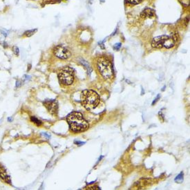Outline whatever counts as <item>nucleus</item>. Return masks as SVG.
Listing matches in <instances>:
<instances>
[{"mask_svg":"<svg viewBox=\"0 0 190 190\" xmlns=\"http://www.w3.org/2000/svg\"><path fill=\"white\" fill-rule=\"evenodd\" d=\"M67 121L72 131L81 132L89 127V124L79 112H73L67 117Z\"/></svg>","mask_w":190,"mask_h":190,"instance_id":"1","label":"nucleus"},{"mask_svg":"<svg viewBox=\"0 0 190 190\" xmlns=\"http://www.w3.org/2000/svg\"><path fill=\"white\" fill-rule=\"evenodd\" d=\"M81 102L82 105L88 110H92L96 108L100 103V97L96 91L85 90L81 95Z\"/></svg>","mask_w":190,"mask_h":190,"instance_id":"2","label":"nucleus"},{"mask_svg":"<svg viewBox=\"0 0 190 190\" xmlns=\"http://www.w3.org/2000/svg\"><path fill=\"white\" fill-rule=\"evenodd\" d=\"M98 67L102 75L106 79L111 78L113 71L111 62L106 57H102L98 59Z\"/></svg>","mask_w":190,"mask_h":190,"instance_id":"3","label":"nucleus"},{"mask_svg":"<svg viewBox=\"0 0 190 190\" xmlns=\"http://www.w3.org/2000/svg\"><path fill=\"white\" fill-rule=\"evenodd\" d=\"M59 80L65 85H70L74 80V73L73 70L70 67H66L62 69L58 73Z\"/></svg>","mask_w":190,"mask_h":190,"instance_id":"4","label":"nucleus"},{"mask_svg":"<svg viewBox=\"0 0 190 190\" xmlns=\"http://www.w3.org/2000/svg\"><path fill=\"white\" fill-rule=\"evenodd\" d=\"M54 54L56 57L60 58V59H67L71 56V52L68 49L65 48L63 46H57L54 49Z\"/></svg>","mask_w":190,"mask_h":190,"instance_id":"5","label":"nucleus"},{"mask_svg":"<svg viewBox=\"0 0 190 190\" xmlns=\"http://www.w3.org/2000/svg\"><path fill=\"white\" fill-rule=\"evenodd\" d=\"M44 105L49 111L50 113L52 115H55L57 113L58 109V105L55 100H47L44 103Z\"/></svg>","mask_w":190,"mask_h":190,"instance_id":"6","label":"nucleus"},{"mask_svg":"<svg viewBox=\"0 0 190 190\" xmlns=\"http://www.w3.org/2000/svg\"><path fill=\"white\" fill-rule=\"evenodd\" d=\"M167 36H162L156 37L153 39L152 42V45L154 48H163L164 47L165 40L167 39Z\"/></svg>","mask_w":190,"mask_h":190,"instance_id":"7","label":"nucleus"},{"mask_svg":"<svg viewBox=\"0 0 190 190\" xmlns=\"http://www.w3.org/2000/svg\"><path fill=\"white\" fill-rule=\"evenodd\" d=\"M0 178L6 183L11 184V180H10L9 175L7 173L6 169L3 167L2 165H0Z\"/></svg>","mask_w":190,"mask_h":190,"instance_id":"8","label":"nucleus"},{"mask_svg":"<svg viewBox=\"0 0 190 190\" xmlns=\"http://www.w3.org/2000/svg\"><path fill=\"white\" fill-rule=\"evenodd\" d=\"M142 17H152L154 15V10L151 8H145L140 14Z\"/></svg>","mask_w":190,"mask_h":190,"instance_id":"9","label":"nucleus"},{"mask_svg":"<svg viewBox=\"0 0 190 190\" xmlns=\"http://www.w3.org/2000/svg\"><path fill=\"white\" fill-rule=\"evenodd\" d=\"M37 31H38L37 29L28 31H26V32H25V33H24V36H26V37H31V36H32L33 35H34L35 33L37 32Z\"/></svg>","mask_w":190,"mask_h":190,"instance_id":"10","label":"nucleus"},{"mask_svg":"<svg viewBox=\"0 0 190 190\" xmlns=\"http://www.w3.org/2000/svg\"><path fill=\"white\" fill-rule=\"evenodd\" d=\"M183 180V173L182 172H181V173L179 174L178 176H176V178H175V181L177 182H179V183H180Z\"/></svg>","mask_w":190,"mask_h":190,"instance_id":"11","label":"nucleus"},{"mask_svg":"<svg viewBox=\"0 0 190 190\" xmlns=\"http://www.w3.org/2000/svg\"><path fill=\"white\" fill-rule=\"evenodd\" d=\"M126 1L128 3L133 5H136L138 3H140L142 1V0H126Z\"/></svg>","mask_w":190,"mask_h":190,"instance_id":"12","label":"nucleus"},{"mask_svg":"<svg viewBox=\"0 0 190 190\" xmlns=\"http://www.w3.org/2000/svg\"><path fill=\"white\" fill-rule=\"evenodd\" d=\"M31 121H32V122L33 123H35V124H37V125L38 126H40L42 124V122L40 120H39L36 117H31Z\"/></svg>","mask_w":190,"mask_h":190,"instance_id":"13","label":"nucleus"},{"mask_svg":"<svg viewBox=\"0 0 190 190\" xmlns=\"http://www.w3.org/2000/svg\"><path fill=\"white\" fill-rule=\"evenodd\" d=\"M13 51L14 53H15V55H19V49L17 48V46H14L13 48Z\"/></svg>","mask_w":190,"mask_h":190,"instance_id":"14","label":"nucleus"},{"mask_svg":"<svg viewBox=\"0 0 190 190\" xmlns=\"http://www.w3.org/2000/svg\"><path fill=\"white\" fill-rule=\"evenodd\" d=\"M120 47H121V44L120 43L116 44V45L114 46V49H115L116 51H118Z\"/></svg>","mask_w":190,"mask_h":190,"instance_id":"15","label":"nucleus"},{"mask_svg":"<svg viewBox=\"0 0 190 190\" xmlns=\"http://www.w3.org/2000/svg\"><path fill=\"white\" fill-rule=\"evenodd\" d=\"M75 143L76 144V145H84V142H80V141H75Z\"/></svg>","mask_w":190,"mask_h":190,"instance_id":"16","label":"nucleus"},{"mask_svg":"<svg viewBox=\"0 0 190 190\" xmlns=\"http://www.w3.org/2000/svg\"><path fill=\"white\" fill-rule=\"evenodd\" d=\"M159 98H160V95H158V96H157V98H156V100H154V101L153 102V105H154V103H156V102L158 101V99H159Z\"/></svg>","mask_w":190,"mask_h":190,"instance_id":"17","label":"nucleus"},{"mask_svg":"<svg viewBox=\"0 0 190 190\" xmlns=\"http://www.w3.org/2000/svg\"><path fill=\"white\" fill-rule=\"evenodd\" d=\"M20 84H21L20 82H19V81H17V82H16V87L18 88L19 86H20Z\"/></svg>","mask_w":190,"mask_h":190,"instance_id":"18","label":"nucleus"},{"mask_svg":"<svg viewBox=\"0 0 190 190\" xmlns=\"http://www.w3.org/2000/svg\"><path fill=\"white\" fill-rule=\"evenodd\" d=\"M42 135H44V136H46V138H50V135H47V134H46V133H42Z\"/></svg>","mask_w":190,"mask_h":190,"instance_id":"19","label":"nucleus"},{"mask_svg":"<svg viewBox=\"0 0 190 190\" xmlns=\"http://www.w3.org/2000/svg\"><path fill=\"white\" fill-rule=\"evenodd\" d=\"M8 120L9 121V122H10V121H12V120H13V119H12V118H8Z\"/></svg>","mask_w":190,"mask_h":190,"instance_id":"20","label":"nucleus"}]
</instances>
